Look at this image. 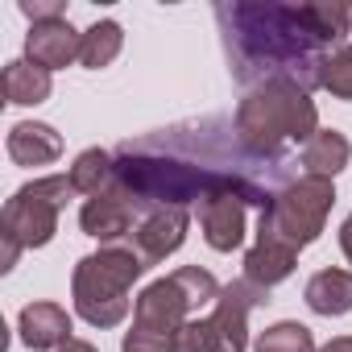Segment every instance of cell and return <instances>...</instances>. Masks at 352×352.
<instances>
[{"instance_id":"cell-1","label":"cell","mask_w":352,"mask_h":352,"mask_svg":"<svg viewBox=\"0 0 352 352\" xmlns=\"http://www.w3.org/2000/svg\"><path fill=\"white\" fill-rule=\"evenodd\" d=\"M112 183L141 208H187L212 195H241L249 208H270L274 195L298 179L290 157H261L236 137V120H187L149 137L120 141Z\"/></svg>"},{"instance_id":"cell-2","label":"cell","mask_w":352,"mask_h":352,"mask_svg":"<svg viewBox=\"0 0 352 352\" xmlns=\"http://www.w3.org/2000/svg\"><path fill=\"white\" fill-rule=\"evenodd\" d=\"M228 71L232 79L249 91L270 79L298 83L302 91L319 87L323 63H327V42L315 34L307 5H278V0H224L212 9Z\"/></svg>"},{"instance_id":"cell-3","label":"cell","mask_w":352,"mask_h":352,"mask_svg":"<svg viewBox=\"0 0 352 352\" xmlns=\"http://www.w3.org/2000/svg\"><path fill=\"white\" fill-rule=\"evenodd\" d=\"M220 290L224 286L199 265H183V270L149 282L133 302V331H124L120 352H174L183 323L195 319L191 311L216 302Z\"/></svg>"},{"instance_id":"cell-4","label":"cell","mask_w":352,"mask_h":352,"mask_svg":"<svg viewBox=\"0 0 352 352\" xmlns=\"http://www.w3.org/2000/svg\"><path fill=\"white\" fill-rule=\"evenodd\" d=\"M232 120H236V137L261 157H286V145L294 141L307 145L319 133V112H315L311 91L286 79L249 87Z\"/></svg>"},{"instance_id":"cell-5","label":"cell","mask_w":352,"mask_h":352,"mask_svg":"<svg viewBox=\"0 0 352 352\" xmlns=\"http://www.w3.org/2000/svg\"><path fill=\"white\" fill-rule=\"evenodd\" d=\"M149 265L141 261V253L124 241L100 245V253L79 257L71 274V298L79 319H87L91 327H116L129 315V290Z\"/></svg>"},{"instance_id":"cell-6","label":"cell","mask_w":352,"mask_h":352,"mask_svg":"<svg viewBox=\"0 0 352 352\" xmlns=\"http://www.w3.org/2000/svg\"><path fill=\"white\" fill-rule=\"evenodd\" d=\"M331 204H336L331 179H319V174H298V179H290L274 195V204L261 212L257 241H274V245H282L290 253H302L307 245L319 241Z\"/></svg>"},{"instance_id":"cell-7","label":"cell","mask_w":352,"mask_h":352,"mask_svg":"<svg viewBox=\"0 0 352 352\" xmlns=\"http://www.w3.org/2000/svg\"><path fill=\"white\" fill-rule=\"evenodd\" d=\"M75 187L71 174H46V179L25 183L21 191H13V199L5 204L0 216V232H9L21 241V249H42L54 241L58 232V216L67 212Z\"/></svg>"},{"instance_id":"cell-8","label":"cell","mask_w":352,"mask_h":352,"mask_svg":"<svg viewBox=\"0 0 352 352\" xmlns=\"http://www.w3.org/2000/svg\"><path fill=\"white\" fill-rule=\"evenodd\" d=\"M265 302H270V290L249 282L245 274L220 290V298L212 302V315H208L212 327H216L220 352H245L249 348V311L265 307Z\"/></svg>"},{"instance_id":"cell-9","label":"cell","mask_w":352,"mask_h":352,"mask_svg":"<svg viewBox=\"0 0 352 352\" xmlns=\"http://www.w3.org/2000/svg\"><path fill=\"white\" fill-rule=\"evenodd\" d=\"M137 220H141V208H137L116 183H112L108 191L83 199V208H79V228H83L91 241H104V245L129 241L133 228H137Z\"/></svg>"},{"instance_id":"cell-10","label":"cell","mask_w":352,"mask_h":352,"mask_svg":"<svg viewBox=\"0 0 352 352\" xmlns=\"http://www.w3.org/2000/svg\"><path fill=\"white\" fill-rule=\"evenodd\" d=\"M187 228H191L187 208H149V212H141V220L124 245H133L145 265H157L187 241Z\"/></svg>"},{"instance_id":"cell-11","label":"cell","mask_w":352,"mask_h":352,"mask_svg":"<svg viewBox=\"0 0 352 352\" xmlns=\"http://www.w3.org/2000/svg\"><path fill=\"white\" fill-rule=\"evenodd\" d=\"M245 216H249V199L241 195H212L199 204V228H204V241L216 249V253H232L241 249L245 241Z\"/></svg>"},{"instance_id":"cell-12","label":"cell","mask_w":352,"mask_h":352,"mask_svg":"<svg viewBox=\"0 0 352 352\" xmlns=\"http://www.w3.org/2000/svg\"><path fill=\"white\" fill-rule=\"evenodd\" d=\"M79 42H83V34H75V25L67 17L42 21V25H30V34H25V58L38 63L42 71H63L79 58Z\"/></svg>"},{"instance_id":"cell-13","label":"cell","mask_w":352,"mask_h":352,"mask_svg":"<svg viewBox=\"0 0 352 352\" xmlns=\"http://www.w3.org/2000/svg\"><path fill=\"white\" fill-rule=\"evenodd\" d=\"M17 331H21V344L34 348V352H46V348H63L67 340H75L71 331V315L67 307L58 302H30L17 319Z\"/></svg>"},{"instance_id":"cell-14","label":"cell","mask_w":352,"mask_h":352,"mask_svg":"<svg viewBox=\"0 0 352 352\" xmlns=\"http://www.w3.org/2000/svg\"><path fill=\"white\" fill-rule=\"evenodd\" d=\"M5 149H9V157L17 166H50L63 153V137L50 124H42V120H21V124L9 129Z\"/></svg>"},{"instance_id":"cell-15","label":"cell","mask_w":352,"mask_h":352,"mask_svg":"<svg viewBox=\"0 0 352 352\" xmlns=\"http://www.w3.org/2000/svg\"><path fill=\"white\" fill-rule=\"evenodd\" d=\"M0 87H5V104H17V108H38L50 100V71H42L38 63L30 58H13L5 63V75H0Z\"/></svg>"},{"instance_id":"cell-16","label":"cell","mask_w":352,"mask_h":352,"mask_svg":"<svg viewBox=\"0 0 352 352\" xmlns=\"http://www.w3.org/2000/svg\"><path fill=\"white\" fill-rule=\"evenodd\" d=\"M315 315H348L352 311V270H319L302 290Z\"/></svg>"},{"instance_id":"cell-17","label":"cell","mask_w":352,"mask_h":352,"mask_svg":"<svg viewBox=\"0 0 352 352\" xmlns=\"http://www.w3.org/2000/svg\"><path fill=\"white\" fill-rule=\"evenodd\" d=\"M348 157H352V145L336 129H319L302 145V166H307V174H319V179H336V174L348 166Z\"/></svg>"},{"instance_id":"cell-18","label":"cell","mask_w":352,"mask_h":352,"mask_svg":"<svg viewBox=\"0 0 352 352\" xmlns=\"http://www.w3.org/2000/svg\"><path fill=\"white\" fill-rule=\"evenodd\" d=\"M294 261H298V253H290V249H282L274 241H257L245 253V278L270 290V286H278V282H286L294 274Z\"/></svg>"},{"instance_id":"cell-19","label":"cell","mask_w":352,"mask_h":352,"mask_svg":"<svg viewBox=\"0 0 352 352\" xmlns=\"http://www.w3.org/2000/svg\"><path fill=\"white\" fill-rule=\"evenodd\" d=\"M112 174H116V162H112L108 149H83L71 166V187H75V195L91 199V195L112 187Z\"/></svg>"},{"instance_id":"cell-20","label":"cell","mask_w":352,"mask_h":352,"mask_svg":"<svg viewBox=\"0 0 352 352\" xmlns=\"http://www.w3.org/2000/svg\"><path fill=\"white\" fill-rule=\"evenodd\" d=\"M124 46V30L116 21H96L91 30H83V42H79V63L87 71H100L108 67Z\"/></svg>"},{"instance_id":"cell-21","label":"cell","mask_w":352,"mask_h":352,"mask_svg":"<svg viewBox=\"0 0 352 352\" xmlns=\"http://www.w3.org/2000/svg\"><path fill=\"white\" fill-rule=\"evenodd\" d=\"M253 348H257V352H315V336H311L307 323L282 319V323H270V327L257 336Z\"/></svg>"},{"instance_id":"cell-22","label":"cell","mask_w":352,"mask_h":352,"mask_svg":"<svg viewBox=\"0 0 352 352\" xmlns=\"http://www.w3.org/2000/svg\"><path fill=\"white\" fill-rule=\"evenodd\" d=\"M319 87L331 91L336 100H352V42L336 46L323 63V75H319Z\"/></svg>"},{"instance_id":"cell-23","label":"cell","mask_w":352,"mask_h":352,"mask_svg":"<svg viewBox=\"0 0 352 352\" xmlns=\"http://www.w3.org/2000/svg\"><path fill=\"white\" fill-rule=\"evenodd\" d=\"M307 17H311V25H315V34L331 46V42H340L344 34H348V25H352V5H344V0H336V5H307Z\"/></svg>"},{"instance_id":"cell-24","label":"cell","mask_w":352,"mask_h":352,"mask_svg":"<svg viewBox=\"0 0 352 352\" xmlns=\"http://www.w3.org/2000/svg\"><path fill=\"white\" fill-rule=\"evenodd\" d=\"M174 352H220L212 319H187L183 331H179V340H174Z\"/></svg>"},{"instance_id":"cell-25","label":"cell","mask_w":352,"mask_h":352,"mask_svg":"<svg viewBox=\"0 0 352 352\" xmlns=\"http://www.w3.org/2000/svg\"><path fill=\"white\" fill-rule=\"evenodd\" d=\"M17 9L34 21V25H42V21H58V17H67V5L63 0H17Z\"/></svg>"},{"instance_id":"cell-26","label":"cell","mask_w":352,"mask_h":352,"mask_svg":"<svg viewBox=\"0 0 352 352\" xmlns=\"http://www.w3.org/2000/svg\"><path fill=\"white\" fill-rule=\"evenodd\" d=\"M17 257H21V241L17 236H9V232H0V270H13L17 265Z\"/></svg>"},{"instance_id":"cell-27","label":"cell","mask_w":352,"mask_h":352,"mask_svg":"<svg viewBox=\"0 0 352 352\" xmlns=\"http://www.w3.org/2000/svg\"><path fill=\"white\" fill-rule=\"evenodd\" d=\"M340 249H344V257H348V265H352V216L340 224Z\"/></svg>"},{"instance_id":"cell-28","label":"cell","mask_w":352,"mask_h":352,"mask_svg":"<svg viewBox=\"0 0 352 352\" xmlns=\"http://www.w3.org/2000/svg\"><path fill=\"white\" fill-rule=\"evenodd\" d=\"M319 352H352V336H336V340H327Z\"/></svg>"},{"instance_id":"cell-29","label":"cell","mask_w":352,"mask_h":352,"mask_svg":"<svg viewBox=\"0 0 352 352\" xmlns=\"http://www.w3.org/2000/svg\"><path fill=\"white\" fill-rule=\"evenodd\" d=\"M58 352H100V348H96L91 340H67V344H63Z\"/></svg>"}]
</instances>
